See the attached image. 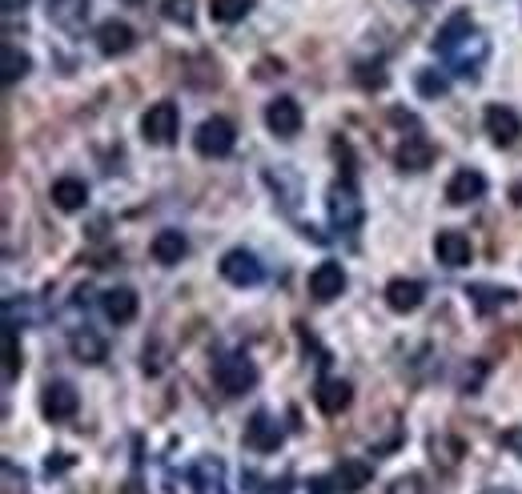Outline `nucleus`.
<instances>
[{
  "label": "nucleus",
  "mask_w": 522,
  "mask_h": 494,
  "mask_svg": "<svg viewBox=\"0 0 522 494\" xmlns=\"http://www.w3.org/2000/svg\"><path fill=\"white\" fill-rule=\"evenodd\" d=\"M69 350H73L81 362H89V366H101V362L109 358V346H105V338H101V334H93L89 326L69 334Z\"/></svg>",
  "instance_id": "24"
},
{
  "label": "nucleus",
  "mask_w": 522,
  "mask_h": 494,
  "mask_svg": "<svg viewBox=\"0 0 522 494\" xmlns=\"http://www.w3.org/2000/svg\"><path fill=\"white\" fill-rule=\"evenodd\" d=\"M362 217H366V209H362V197H358L354 181H350V177H346V181H334V185H330V225H334L338 233H358V229H362Z\"/></svg>",
  "instance_id": "1"
},
{
  "label": "nucleus",
  "mask_w": 522,
  "mask_h": 494,
  "mask_svg": "<svg viewBox=\"0 0 522 494\" xmlns=\"http://www.w3.org/2000/svg\"><path fill=\"white\" fill-rule=\"evenodd\" d=\"M21 346H17V326H5V382H17L21 378Z\"/></svg>",
  "instance_id": "29"
},
{
  "label": "nucleus",
  "mask_w": 522,
  "mask_h": 494,
  "mask_svg": "<svg viewBox=\"0 0 522 494\" xmlns=\"http://www.w3.org/2000/svg\"><path fill=\"white\" fill-rule=\"evenodd\" d=\"M310 494H338V486H334V478L318 474V478H310Z\"/></svg>",
  "instance_id": "33"
},
{
  "label": "nucleus",
  "mask_w": 522,
  "mask_h": 494,
  "mask_svg": "<svg viewBox=\"0 0 522 494\" xmlns=\"http://www.w3.org/2000/svg\"><path fill=\"white\" fill-rule=\"evenodd\" d=\"M422 302H426V286L414 282V278H394V282L386 286V306H390L394 314H414Z\"/></svg>",
  "instance_id": "17"
},
{
  "label": "nucleus",
  "mask_w": 522,
  "mask_h": 494,
  "mask_svg": "<svg viewBox=\"0 0 522 494\" xmlns=\"http://www.w3.org/2000/svg\"><path fill=\"white\" fill-rule=\"evenodd\" d=\"M486 197V177L478 169H458L450 181H446V201L450 205H474Z\"/></svg>",
  "instance_id": "14"
},
{
  "label": "nucleus",
  "mask_w": 522,
  "mask_h": 494,
  "mask_svg": "<svg viewBox=\"0 0 522 494\" xmlns=\"http://www.w3.org/2000/svg\"><path fill=\"white\" fill-rule=\"evenodd\" d=\"M121 494H145V486L141 482H125V490Z\"/></svg>",
  "instance_id": "36"
},
{
  "label": "nucleus",
  "mask_w": 522,
  "mask_h": 494,
  "mask_svg": "<svg viewBox=\"0 0 522 494\" xmlns=\"http://www.w3.org/2000/svg\"><path fill=\"white\" fill-rule=\"evenodd\" d=\"M466 294H470V306H474L478 314H490V310L510 306V302L518 298L514 290H498V286H466Z\"/></svg>",
  "instance_id": "26"
},
{
  "label": "nucleus",
  "mask_w": 522,
  "mask_h": 494,
  "mask_svg": "<svg viewBox=\"0 0 522 494\" xmlns=\"http://www.w3.org/2000/svg\"><path fill=\"white\" fill-rule=\"evenodd\" d=\"M177 129H181V113H177L173 101H157V105H149L145 117H141V137H145L149 145H173V141H177Z\"/></svg>",
  "instance_id": "5"
},
{
  "label": "nucleus",
  "mask_w": 522,
  "mask_h": 494,
  "mask_svg": "<svg viewBox=\"0 0 522 494\" xmlns=\"http://www.w3.org/2000/svg\"><path fill=\"white\" fill-rule=\"evenodd\" d=\"M434 157H438V149L426 141V137H406L402 145H398V153H394V161H398V169L402 173H422V169H430L434 165Z\"/></svg>",
  "instance_id": "15"
},
{
  "label": "nucleus",
  "mask_w": 522,
  "mask_h": 494,
  "mask_svg": "<svg viewBox=\"0 0 522 494\" xmlns=\"http://www.w3.org/2000/svg\"><path fill=\"white\" fill-rule=\"evenodd\" d=\"M414 85H418V93H422L426 101H438V97L450 93V81H446V73H438V69H422V73L414 77Z\"/></svg>",
  "instance_id": "28"
},
{
  "label": "nucleus",
  "mask_w": 522,
  "mask_h": 494,
  "mask_svg": "<svg viewBox=\"0 0 522 494\" xmlns=\"http://www.w3.org/2000/svg\"><path fill=\"white\" fill-rule=\"evenodd\" d=\"M53 205L57 209H65V213H77V209H85L89 205V185L81 181V177H61V181H53Z\"/></svg>",
  "instance_id": "22"
},
{
  "label": "nucleus",
  "mask_w": 522,
  "mask_h": 494,
  "mask_svg": "<svg viewBox=\"0 0 522 494\" xmlns=\"http://www.w3.org/2000/svg\"><path fill=\"white\" fill-rule=\"evenodd\" d=\"M470 33H474V21H470V13H454V17H450V21L438 29V37H434V49H438V53H450V49H454L462 37H470Z\"/></svg>",
  "instance_id": "25"
},
{
  "label": "nucleus",
  "mask_w": 522,
  "mask_h": 494,
  "mask_svg": "<svg viewBox=\"0 0 522 494\" xmlns=\"http://www.w3.org/2000/svg\"><path fill=\"white\" fill-rule=\"evenodd\" d=\"M153 262H161V266H177V262H185V254H189V237L181 233V229H161L157 237H153Z\"/></svg>",
  "instance_id": "20"
},
{
  "label": "nucleus",
  "mask_w": 522,
  "mask_h": 494,
  "mask_svg": "<svg viewBox=\"0 0 522 494\" xmlns=\"http://www.w3.org/2000/svg\"><path fill=\"white\" fill-rule=\"evenodd\" d=\"M221 278L229 282V286H257L261 278H266V270H261V262L249 254V250H229L225 258H221Z\"/></svg>",
  "instance_id": "9"
},
{
  "label": "nucleus",
  "mask_w": 522,
  "mask_h": 494,
  "mask_svg": "<svg viewBox=\"0 0 522 494\" xmlns=\"http://www.w3.org/2000/svg\"><path fill=\"white\" fill-rule=\"evenodd\" d=\"M101 310H105V318H109L113 326H129V322L137 318L141 302H137V294H133L129 286H113V290L101 294Z\"/></svg>",
  "instance_id": "16"
},
{
  "label": "nucleus",
  "mask_w": 522,
  "mask_h": 494,
  "mask_svg": "<svg viewBox=\"0 0 522 494\" xmlns=\"http://www.w3.org/2000/svg\"><path fill=\"white\" fill-rule=\"evenodd\" d=\"M350 402H354V386H350L346 378H322V382L314 386V406H318L326 418H338L342 410H350Z\"/></svg>",
  "instance_id": "13"
},
{
  "label": "nucleus",
  "mask_w": 522,
  "mask_h": 494,
  "mask_svg": "<svg viewBox=\"0 0 522 494\" xmlns=\"http://www.w3.org/2000/svg\"><path fill=\"white\" fill-rule=\"evenodd\" d=\"M370 478H374V470H370V462H362V458H346V462L334 470L338 494H358V490L370 486Z\"/></svg>",
  "instance_id": "23"
},
{
  "label": "nucleus",
  "mask_w": 522,
  "mask_h": 494,
  "mask_svg": "<svg viewBox=\"0 0 522 494\" xmlns=\"http://www.w3.org/2000/svg\"><path fill=\"white\" fill-rule=\"evenodd\" d=\"M233 145H237V129H233V121L229 117H205L201 125H197V133H193V149L201 153V157H229L233 153Z\"/></svg>",
  "instance_id": "2"
},
{
  "label": "nucleus",
  "mask_w": 522,
  "mask_h": 494,
  "mask_svg": "<svg viewBox=\"0 0 522 494\" xmlns=\"http://www.w3.org/2000/svg\"><path fill=\"white\" fill-rule=\"evenodd\" d=\"M434 258H438L446 270H462V266H470V258H474V245H470V237H466L462 229H442V233L434 237Z\"/></svg>",
  "instance_id": "7"
},
{
  "label": "nucleus",
  "mask_w": 522,
  "mask_h": 494,
  "mask_svg": "<svg viewBox=\"0 0 522 494\" xmlns=\"http://www.w3.org/2000/svg\"><path fill=\"white\" fill-rule=\"evenodd\" d=\"M161 17L189 29V25H193V0H165V5H161Z\"/></svg>",
  "instance_id": "31"
},
{
  "label": "nucleus",
  "mask_w": 522,
  "mask_h": 494,
  "mask_svg": "<svg viewBox=\"0 0 522 494\" xmlns=\"http://www.w3.org/2000/svg\"><path fill=\"white\" fill-rule=\"evenodd\" d=\"M133 45H137V33H133L125 21H105V25H97V49H101L105 57H125Z\"/></svg>",
  "instance_id": "19"
},
{
  "label": "nucleus",
  "mask_w": 522,
  "mask_h": 494,
  "mask_svg": "<svg viewBox=\"0 0 522 494\" xmlns=\"http://www.w3.org/2000/svg\"><path fill=\"white\" fill-rule=\"evenodd\" d=\"M414 5H422V9H426V5H434V0H414Z\"/></svg>",
  "instance_id": "38"
},
{
  "label": "nucleus",
  "mask_w": 522,
  "mask_h": 494,
  "mask_svg": "<svg viewBox=\"0 0 522 494\" xmlns=\"http://www.w3.org/2000/svg\"><path fill=\"white\" fill-rule=\"evenodd\" d=\"M129 5H141V0H129Z\"/></svg>",
  "instance_id": "39"
},
{
  "label": "nucleus",
  "mask_w": 522,
  "mask_h": 494,
  "mask_svg": "<svg viewBox=\"0 0 522 494\" xmlns=\"http://www.w3.org/2000/svg\"><path fill=\"white\" fill-rule=\"evenodd\" d=\"M81 410V394L69 386V382H49L41 390V414L49 422H69L73 414Z\"/></svg>",
  "instance_id": "6"
},
{
  "label": "nucleus",
  "mask_w": 522,
  "mask_h": 494,
  "mask_svg": "<svg viewBox=\"0 0 522 494\" xmlns=\"http://www.w3.org/2000/svg\"><path fill=\"white\" fill-rule=\"evenodd\" d=\"M29 0H5V13H17V9H25Z\"/></svg>",
  "instance_id": "35"
},
{
  "label": "nucleus",
  "mask_w": 522,
  "mask_h": 494,
  "mask_svg": "<svg viewBox=\"0 0 522 494\" xmlns=\"http://www.w3.org/2000/svg\"><path fill=\"white\" fill-rule=\"evenodd\" d=\"M390 494H434V490L426 486L422 474H406V478H398V482L390 486Z\"/></svg>",
  "instance_id": "32"
},
{
  "label": "nucleus",
  "mask_w": 522,
  "mask_h": 494,
  "mask_svg": "<svg viewBox=\"0 0 522 494\" xmlns=\"http://www.w3.org/2000/svg\"><path fill=\"white\" fill-rule=\"evenodd\" d=\"M89 17V0H49V21L65 33H81Z\"/></svg>",
  "instance_id": "21"
},
{
  "label": "nucleus",
  "mask_w": 522,
  "mask_h": 494,
  "mask_svg": "<svg viewBox=\"0 0 522 494\" xmlns=\"http://www.w3.org/2000/svg\"><path fill=\"white\" fill-rule=\"evenodd\" d=\"M213 378H217V386H221L229 398H241V394H249V390L257 386V366H253V358H245V354H225V358L213 366Z\"/></svg>",
  "instance_id": "3"
},
{
  "label": "nucleus",
  "mask_w": 522,
  "mask_h": 494,
  "mask_svg": "<svg viewBox=\"0 0 522 494\" xmlns=\"http://www.w3.org/2000/svg\"><path fill=\"white\" fill-rule=\"evenodd\" d=\"M249 9H253V0H209V13L217 25H237L249 17Z\"/></svg>",
  "instance_id": "27"
},
{
  "label": "nucleus",
  "mask_w": 522,
  "mask_h": 494,
  "mask_svg": "<svg viewBox=\"0 0 522 494\" xmlns=\"http://www.w3.org/2000/svg\"><path fill=\"white\" fill-rule=\"evenodd\" d=\"M282 426H278V418H270L266 410H257L249 422H245V446L249 450H257V454H274L278 446H282Z\"/></svg>",
  "instance_id": "8"
},
{
  "label": "nucleus",
  "mask_w": 522,
  "mask_h": 494,
  "mask_svg": "<svg viewBox=\"0 0 522 494\" xmlns=\"http://www.w3.org/2000/svg\"><path fill=\"white\" fill-rule=\"evenodd\" d=\"M346 270H342V262H318L314 266V274H310V298L314 302H334V298H342L346 294Z\"/></svg>",
  "instance_id": "10"
},
{
  "label": "nucleus",
  "mask_w": 522,
  "mask_h": 494,
  "mask_svg": "<svg viewBox=\"0 0 522 494\" xmlns=\"http://www.w3.org/2000/svg\"><path fill=\"white\" fill-rule=\"evenodd\" d=\"M0 57H5V85H17L25 73H29V53H21V49H13V45H5V53H0Z\"/></svg>",
  "instance_id": "30"
},
{
  "label": "nucleus",
  "mask_w": 522,
  "mask_h": 494,
  "mask_svg": "<svg viewBox=\"0 0 522 494\" xmlns=\"http://www.w3.org/2000/svg\"><path fill=\"white\" fill-rule=\"evenodd\" d=\"M502 442H506V446H510L518 458H522V430H506V434H502Z\"/></svg>",
  "instance_id": "34"
},
{
  "label": "nucleus",
  "mask_w": 522,
  "mask_h": 494,
  "mask_svg": "<svg viewBox=\"0 0 522 494\" xmlns=\"http://www.w3.org/2000/svg\"><path fill=\"white\" fill-rule=\"evenodd\" d=\"M482 494H518V490H510V486H486Z\"/></svg>",
  "instance_id": "37"
},
{
  "label": "nucleus",
  "mask_w": 522,
  "mask_h": 494,
  "mask_svg": "<svg viewBox=\"0 0 522 494\" xmlns=\"http://www.w3.org/2000/svg\"><path fill=\"white\" fill-rule=\"evenodd\" d=\"M189 486L197 494H225V462L221 458H197L189 466Z\"/></svg>",
  "instance_id": "18"
},
{
  "label": "nucleus",
  "mask_w": 522,
  "mask_h": 494,
  "mask_svg": "<svg viewBox=\"0 0 522 494\" xmlns=\"http://www.w3.org/2000/svg\"><path fill=\"white\" fill-rule=\"evenodd\" d=\"M482 125H486V133H490L494 145H514L518 133H522V117L510 105H486Z\"/></svg>",
  "instance_id": "12"
},
{
  "label": "nucleus",
  "mask_w": 522,
  "mask_h": 494,
  "mask_svg": "<svg viewBox=\"0 0 522 494\" xmlns=\"http://www.w3.org/2000/svg\"><path fill=\"white\" fill-rule=\"evenodd\" d=\"M442 57H446V65H450L458 77L474 81V77H478V69L486 65V57H490V41H486V37L474 29L470 37H462V41H458L450 53H442Z\"/></svg>",
  "instance_id": "4"
},
{
  "label": "nucleus",
  "mask_w": 522,
  "mask_h": 494,
  "mask_svg": "<svg viewBox=\"0 0 522 494\" xmlns=\"http://www.w3.org/2000/svg\"><path fill=\"white\" fill-rule=\"evenodd\" d=\"M266 125H270V133L274 137H298L302 133V105L294 101V97H278V101H270L266 105Z\"/></svg>",
  "instance_id": "11"
}]
</instances>
